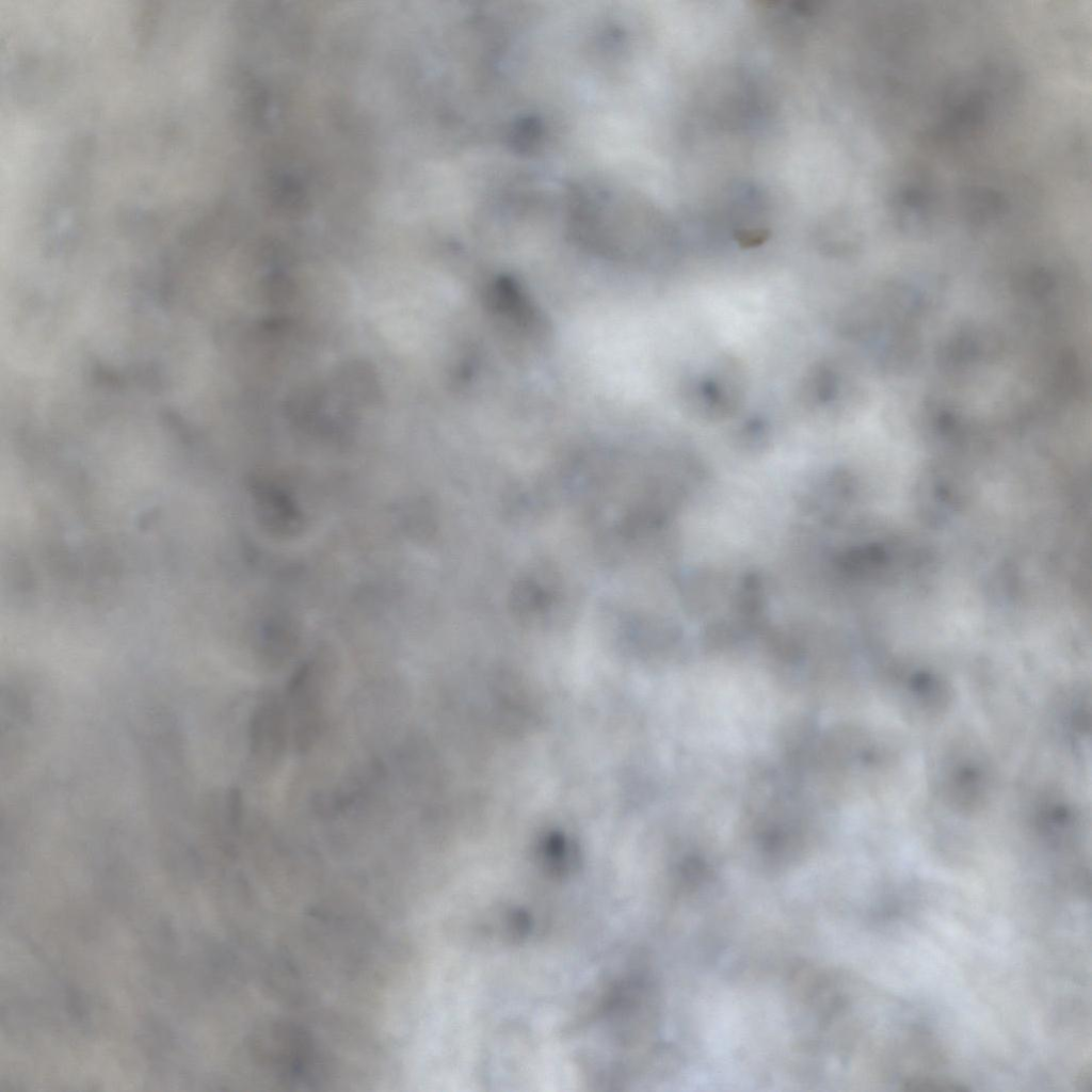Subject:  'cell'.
I'll return each instance as SVG.
<instances>
[{
  "instance_id": "cell-1",
  "label": "cell",
  "mask_w": 1092,
  "mask_h": 1092,
  "mask_svg": "<svg viewBox=\"0 0 1092 1092\" xmlns=\"http://www.w3.org/2000/svg\"><path fill=\"white\" fill-rule=\"evenodd\" d=\"M744 387L741 367L721 358L704 373L688 378L681 388L688 410L707 419H722L738 410Z\"/></svg>"
},
{
  "instance_id": "cell-2",
  "label": "cell",
  "mask_w": 1092,
  "mask_h": 1092,
  "mask_svg": "<svg viewBox=\"0 0 1092 1092\" xmlns=\"http://www.w3.org/2000/svg\"><path fill=\"white\" fill-rule=\"evenodd\" d=\"M840 378L830 363L814 365L805 374L800 397L807 407L821 408L830 405L839 395Z\"/></svg>"
}]
</instances>
